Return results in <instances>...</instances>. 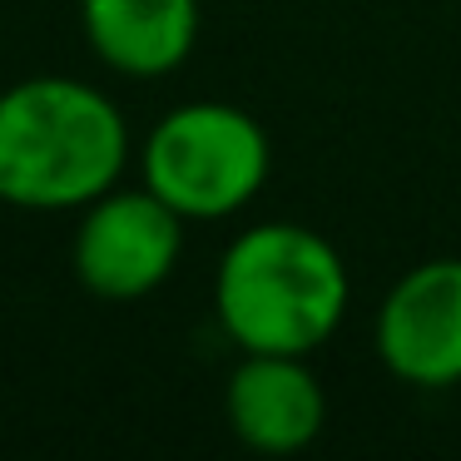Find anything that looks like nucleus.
<instances>
[{
	"label": "nucleus",
	"instance_id": "nucleus-1",
	"mask_svg": "<svg viewBox=\"0 0 461 461\" xmlns=\"http://www.w3.org/2000/svg\"><path fill=\"white\" fill-rule=\"evenodd\" d=\"M130 124L90 80L31 75L0 90V203L31 213L85 209L120 184Z\"/></svg>",
	"mask_w": 461,
	"mask_h": 461
},
{
	"label": "nucleus",
	"instance_id": "nucleus-2",
	"mask_svg": "<svg viewBox=\"0 0 461 461\" xmlns=\"http://www.w3.org/2000/svg\"><path fill=\"white\" fill-rule=\"evenodd\" d=\"M352 298L342 253L288 219L243 229L213 273V312L239 352H318Z\"/></svg>",
	"mask_w": 461,
	"mask_h": 461
},
{
	"label": "nucleus",
	"instance_id": "nucleus-3",
	"mask_svg": "<svg viewBox=\"0 0 461 461\" xmlns=\"http://www.w3.org/2000/svg\"><path fill=\"white\" fill-rule=\"evenodd\" d=\"M268 169V130L249 110L223 100L169 110L140 154V184L159 194L184 223H219L243 213L263 194Z\"/></svg>",
	"mask_w": 461,
	"mask_h": 461
},
{
	"label": "nucleus",
	"instance_id": "nucleus-4",
	"mask_svg": "<svg viewBox=\"0 0 461 461\" xmlns=\"http://www.w3.org/2000/svg\"><path fill=\"white\" fill-rule=\"evenodd\" d=\"M184 258V219L154 189L100 194L80 209L70 263L85 293L104 303H140L174 278Z\"/></svg>",
	"mask_w": 461,
	"mask_h": 461
},
{
	"label": "nucleus",
	"instance_id": "nucleus-5",
	"mask_svg": "<svg viewBox=\"0 0 461 461\" xmlns=\"http://www.w3.org/2000/svg\"><path fill=\"white\" fill-rule=\"evenodd\" d=\"M372 348L407 387H461V258H427L402 273L377 308Z\"/></svg>",
	"mask_w": 461,
	"mask_h": 461
},
{
	"label": "nucleus",
	"instance_id": "nucleus-6",
	"mask_svg": "<svg viewBox=\"0 0 461 461\" xmlns=\"http://www.w3.org/2000/svg\"><path fill=\"white\" fill-rule=\"evenodd\" d=\"M223 417L249 451L288 456L318 441L328 397L318 372L298 352H243L223 382Z\"/></svg>",
	"mask_w": 461,
	"mask_h": 461
},
{
	"label": "nucleus",
	"instance_id": "nucleus-7",
	"mask_svg": "<svg viewBox=\"0 0 461 461\" xmlns=\"http://www.w3.org/2000/svg\"><path fill=\"white\" fill-rule=\"evenodd\" d=\"M95 60L130 80H164L199 45V0H80Z\"/></svg>",
	"mask_w": 461,
	"mask_h": 461
}]
</instances>
